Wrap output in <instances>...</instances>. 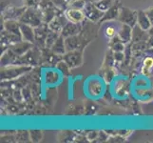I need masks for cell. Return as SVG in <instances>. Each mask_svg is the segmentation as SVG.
<instances>
[{
    "mask_svg": "<svg viewBox=\"0 0 153 143\" xmlns=\"http://www.w3.org/2000/svg\"><path fill=\"white\" fill-rule=\"evenodd\" d=\"M120 19L123 21L125 24H128L129 26H133L138 19V15H136V13L131 12L128 9H123L120 13Z\"/></svg>",
    "mask_w": 153,
    "mask_h": 143,
    "instance_id": "cell-1",
    "label": "cell"
},
{
    "mask_svg": "<svg viewBox=\"0 0 153 143\" xmlns=\"http://www.w3.org/2000/svg\"><path fill=\"white\" fill-rule=\"evenodd\" d=\"M85 14L87 16L92 20V21H97L100 19L103 15V10L98 9L95 5L88 4L87 6H85Z\"/></svg>",
    "mask_w": 153,
    "mask_h": 143,
    "instance_id": "cell-2",
    "label": "cell"
},
{
    "mask_svg": "<svg viewBox=\"0 0 153 143\" xmlns=\"http://www.w3.org/2000/svg\"><path fill=\"white\" fill-rule=\"evenodd\" d=\"M66 17L71 23H79L85 18V13L79 9H70L66 12Z\"/></svg>",
    "mask_w": 153,
    "mask_h": 143,
    "instance_id": "cell-3",
    "label": "cell"
},
{
    "mask_svg": "<svg viewBox=\"0 0 153 143\" xmlns=\"http://www.w3.org/2000/svg\"><path fill=\"white\" fill-rule=\"evenodd\" d=\"M131 26L128 25V24H123L121 26V29L118 31L119 34V38L122 42H128L131 38Z\"/></svg>",
    "mask_w": 153,
    "mask_h": 143,
    "instance_id": "cell-4",
    "label": "cell"
},
{
    "mask_svg": "<svg viewBox=\"0 0 153 143\" xmlns=\"http://www.w3.org/2000/svg\"><path fill=\"white\" fill-rule=\"evenodd\" d=\"M138 23L140 25V28L143 29V30H147L149 29L150 25H151V22L147 16V14L146 13H143V12H140L138 13Z\"/></svg>",
    "mask_w": 153,
    "mask_h": 143,
    "instance_id": "cell-5",
    "label": "cell"
},
{
    "mask_svg": "<svg viewBox=\"0 0 153 143\" xmlns=\"http://www.w3.org/2000/svg\"><path fill=\"white\" fill-rule=\"evenodd\" d=\"M20 30L21 31H26V34L24 33L23 35L28 41H33V31L30 27H29L28 25H21Z\"/></svg>",
    "mask_w": 153,
    "mask_h": 143,
    "instance_id": "cell-6",
    "label": "cell"
},
{
    "mask_svg": "<svg viewBox=\"0 0 153 143\" xmlns=\"http://www.w3.org/2000/svg\"><path fill=\"white\" fill-rule=\"evenodd\" d=\"M153 67V58L151 57H146L144 60V64H143V69H142V72H143L144 75H149L150 73L151 69Z\"/></svg>",
    "mask_w": 153,
    "mask_h": 143,
    "instance_id": "cell-7",
    "label": "cell"
},
{
    "mask_svg": "<svg viewBox=\"0 0 153 143\" xmlns=\"http://www.w3.org/2000/svg\"><path fill=\"white\" fill-rule=\"evenodd\" d=\"M63 26L64 25H61L59 22L57 21V19H54L52 22L50 24V29L52 30L55 33H60L61 31H63Z\"/></svg>",
    "mask_w": 153,
    "mask_h": 143,
    "instance_id": "cell-8",
    "label": "cell"
},
{
    "mask_svg": "<svg viewBox=\"0 0 153 143\" xmlns=\"http://www.w3.org/2000/svg\"><path fill=\"white\" fill-rule=\"evenodd\" d=\"M100 2H101V1H100ZM95 6L98 9H100V10L104 12V10H107L108 8H109V6H110V0H103L101 3L96 4Z\"/></svg>",
    "mask_w": 153,
    "mask_h": 143,
    "instance_id": "cell-9",
    "label": "cell"
},
{
    "mask_svg": "<svg viewBox=\"0 0 153 143\" xmlns=\"http://www.w3.org/2000/svg\"><path fill=\"white\" fill-rule=\"evenodd\" d=\"M105 34H107V36H108V37H113L116 34V30L113 27H111V26L108 27L105 29Z\"/></svg>",
    "mask_w": 153,
    "mask_h": 143,
    "instance_id": "cell-10",
    "label": "cell"
},
{
    "mask_svg": "<svg viewBox=\"0 0 153 143\" xmlns=\"http://www.w3.org/2000/svg\"><path fill=\"white\" fill-rule=\"evenodd\" d=\"M146 13L147 14V16H149L150 22L153 24V8L149 9V10H147V12H146Z\"/></svg>",
    "mask_w": 153,
    "mask_h": 143,
    "instance_id": "cell-11",
    "label": "cell"
}]
</instances>
